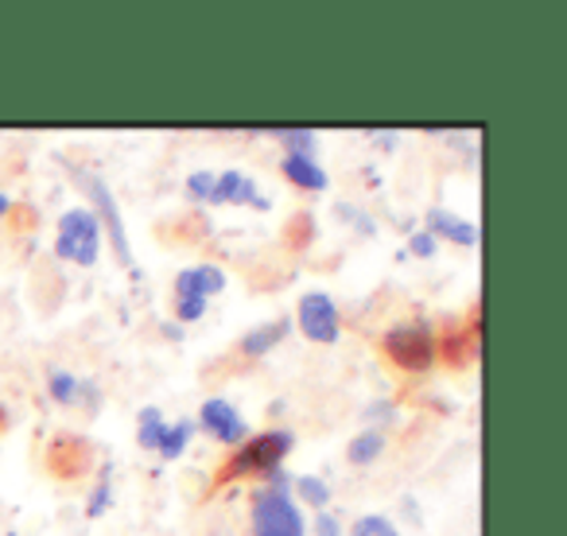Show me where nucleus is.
<instances>
[{
	"mask_svg": "<svg viewBox=\"0 0 567 536\" xmlns=\"http://www.w3.org/2000/svg\"><path fill=\"white\" fill-rule=\"evenodd\" d=\"M210 203H245V206H260V210H268V198L257 195V187H252V183L245 179V175H237V172L214 175Z\"/></svg>",
	"mask_w": 567,
	"mask_h": 536,
	"instance_id": "8",
	"label": "nucleus"
},
{
	"mask_svg": "<svg viewBox=\"0 0 567 536\" xmlns=\"http://www.w3.org/2000/svg\"><path fill=\"white\" fill-rule=\"evenodd\" d=\"M51 396H55L59 404H71L74 396H79V378H71V373H51Z\"/></svg>",
	"mask_w": 567,
	"mask_h": 536,
	"instance_id": "17",
	"label": "nucleus"
},
{
	"mask_svg": "<svg viewBox=\"0 0 567 536\" xmlns=\"http://www.w3.org/2000/svg\"><path fill=\"white\" fill-rule=\"evenodd\" d=\"M9 206H12V198L4 195V190H0V218H4V214H9Z\"/></svg>",
	"mask_w": 567,
	"mask_h": 536,
	"instance_id": "24",
	"label": "nucleus"
},
{
	"mask_svg": "<svg viewBox=\"0 0 567 536\" xmlns=\"http://www.w3.org/2000/svg\"><path fill=\"white\" fill-rule=\"evenodd\" d=\"M97 234H102V221H97L94 210H66L63 221H59V257L74 260V265H94Z\"/></svg>",
	"mask_w": 567,
	"mask_h": 536,
	"instance_id": "2",
	"label": "nucleus"
},
{
	"mask_svg": "<svg viewBox=\"0 0 567 536\" xmlns=\"http://www.w3.org/2000/svg\"><path fill=\"white\" fill-rule=\"evenodd\" d=\"M296 489H300L303 502H311L316 509H327V505H331V486H327L323 478H316V474H303V478H296Z\"/></svg>",
	"mask_w": 567,
	"mask_h": 536,
	"instance_id": "13",
	"label": "nucleus"
},
{
	"mask_svg": "<svg viewBox=\"0 0 567 536\" xmlns=\"http://www.w3.org/2000/svg\"><path fill=\"white\" fill-rule=\"evenodd\" d=\"M292 432H268L260 440H252L249 447L237 451L234 458V474H252V471H276L280 458L292 451Z\"/></svg>",
	"mask_w": 567,
	"mask_h": 536,
	"instance_id": "4",
	"label": "nucleus"
},
{
	"mask_svg": "<svg viewBox=\"0 0 567 536\" xmlns=\"http://www.w3.org/2000/svg\"><path fill=\"white\" fill-rule=\"evenodd\" d=\"M210 190H214V175L210 172H195L187 179V195L190 198H210Z\"/></svg>",
	"mask_w": 567,
	"mask_h": 536,
	"instance_id": "18",
	"label": "nucleus"
},
{
	"mask_svg": "<svg viewBox=\"0 0 567 536\" xmlns=\"http://www.w3.org/2000/svg\"><path fill=\"white\" fill-rule=\"evenodd\" d=\"M206 316V300H179V319L183 323H198Z\"/></svg>",
	"mask_w": 567,
	"mask_h": 536,
	"instance_id": "20",
	"label": "nucleus"
},
{
	"mask_svg": "<svg viewBox=\"0 0 567 536\" xmlns=\"http://www.w3.org/2000/svg\"><path fill=\"white\" fill-rule=\"evenodd\" d=\"M164 432H167L164 416H159L156 409H144V412H141V447L156 451V447H159V440H164Z\"/></svg>",
	"mask_w": 567,
	"mask_h": 536,
	"instance_id": "14",
	"label": "nucleus"
},
{
	"mask_svg": "<svg viewBox=\"0 0 567 536\" xmlns=\"http://www.w3.org/2000/svg\"><path fill=\"white\" fill-rule=\"evenodd\" d=\"M105 497H110V486H102V489H97V494H94V502H90V517H102L105 505H110V502H105Z\"/></svg>",
	"mask_w": 567,
	"mask_h": 536,
	"instance_id": "22",
	"label": "nucleus"
},
{
	"mask_svg": "<svg viewBox=\"0 0 567 536\" xmlns=\"http://www.w3.org/2000/svg\"><path fill=\"white\" fill-rule=\"evenodd\" d=\"M252 536H303V517L288 497V482L276 474L272 486L260 489L252 505Z\"/></svg>",
	"mask_w": 567,
	"mask_h": 536,
	"instance_id": "1",
	"label": "nucleus"
},
{
	"mask_svg": "<svg viewBox=\"0 0 567 536\" xmlns=\"http://www.w3.org/2000/svg\"><path fill=\"white\" fill-rule=\"evenodd\" d=\"M319 536H339V520L323 513V517H319Z\"/></svg>",
	"mask_w": 567,
	"mask_h": 536,
	"instance_id": "23",
	"label": "nucleus"
},
{
	"mask_svg": "<svg viewBox=\"0 0 567 536\" xmlns=\"http://www.w3.org/2000/svg\"><path fill=\"white\" fill-rule=\"evenodd\" d=\"M409 249L416 252V257H432V252H435V237L432 234H416V237H412Z\"/></svg>",
	"mask_w": 567,
	"mask_h": 536,
	"instance_id": "21",
	"label": "nucleus"
},
{
	"mask_svg": "<svg viewBox=\"0 0 567 536\" xmlns=\"http://www.w3.org/2000/svg\"><path fill=\"white\" fill-rule=\"evenodd\" d=\"M288 331H292V323H288V319H280V323H268V327H257V331L245 334L241 350H245V354H249V358L268 354V350H272L276 342L288 339Z\"/></svg>",
	"mask_w": 567,
	"mask_h": 536,
	"instance_id": "11",
	"label": "nucleus"
},
{
	"mask_svg": "<svg viewBox=\"0 0 567 536\" xmlns=\"http://www.w3.org/2000/svg\"><path fill=\"white\" fill-rule=\"evenodd\" d=\"M300 331L311 342H339V308L327 292H308L300 300Z\"/></svg>",
	"mask_w": 567,
	"mask_h": 536,
	"instance_id": "5",
	"label": "nucleus"
},
{
	"mask_svg": "<svg viewBox=\"0 0 567 536\" xmlns=\"http://www.w3.org/2000/svg\"><path fill=\"white\" fill-rule=\"evenodd\" d=\"M203 427L221 443H241L245 440V420L234 412V404L214 396V401L203 404Z\"/></svg>",
	"mask_w": 567,
	"mask_h": 536,
	"instance_id": "6",
	"label": "nucleus"
},
{
	"mask_svg": "<svg viewBox=\"0 0 567 536\" xmlns=\"http://www.w3.org/2000/svg\"><path fill=\"white\" fill-rule=\"evenodd\" d=\"M221 288H226V277H221V268H214V265L183 268L179 280H175L179 300H206V296L221 292Z\"/></svg>",
	"mask_w": 567,
	"mask_h": 536,
	"instance_id": "7",
	"label": "nucleus"
},
{
	"mask_svg": "<svg viewBox=\"0 0 567 536\" xmlns=\"http://www.w3.org/2000/svg\"><path fill=\"white\" fill-rule=\"evenodd\" d=\"M280 167H284V175H288V179H292L296 187H303V190H323L327 183H331V179H327V172L311 156H292V152H288V159H284Z\"/></svg>",
	"mask_w": 567,
	"mask_h": 536,
	"instance_id": "10",
	"label": "nucleus"
},
{
	"mask_svg": "<svg viewBox=\"0 0 567 536\" xmlns=\"http://www.w3.org/2000/svg\"><path fill=\"white\" fill-rule=\"evenodd\" d=\"M385 350H389V358H393L396 365H404V370H416V373H424L427 365H432V358H435V342H432L427 323L393 327V331L385 334Z\"/></svg>",
	"mask_w": 567,
	"mask_h": 536,
	"instance_id": "3",
	"label": "nucleus"
},
{
	"mask_svg": "<svg viewBox=\"0 0 567 536\" xmlns=\"http://www.w3.org/2000/svg\"><path fill=\"white\" fill-rule=\"evenodd\" d=\"M385 451V435L381 432H365V435H358V440H350V463H358V466H370L373 458Z\"/></svg>",
	"mask_w": 567,
	"mask_h": 536,
	"instance_id": "12",
	"label": "nucleus"
},
{
	"mask_svg": "<svg viewBox=\"0 0 567 536\" xmlns=\"http://www.w3.org/2000/svg\"><path fill=\"white\" fill-rule=\"evenodd\" d=\"M350 536H396V528L389 525L385 517H378V513H370V517L354 520V528H350Z\"/></svg>",
	"mask_w": 567,
	"mask_h": 536,
	"instance_id": "16",
	"label": "nucleus"
},
{
	"mask_svg": "<svg viewBox=\"0 0 567 536\" xmlns=\"http://www.w3.org/2000/svg\"><path fill=\"white\" fill-rule=\"evenodd\" d=\"M427 234L447 237V241H458V245H478V226H474V221H463L451 210H440V206L427 210Z\"/></svg>",
	"mask_w": 567,
	"mask_h": 536,
	"instance_id": "9",
	"label": "nucleus"
},
{
	"mask_svg": "<svg viewBox=\"0 0 567 536\" xmlns=\"http://www.w3.org/2000/svg\"><path fill=\"white\" fill-rule=\"evenodd\" d=\"M284 144L292 148V156H311V148H316V136H311V133H288V136H284Z\"/></svg>",
	"mask_w": 567,
	"mask_h": 536,
	"instance_id": "19",
	"label": "nucleus"
},
{
	"mask_svg": "<svg viewBox=\"0 0 567 536\" xmlns=\"http://www.w3.org/2000/svg\"><path fill=\"white\" fill-rule=\"evenodd\" d=\"M187 435H190V424L183 420V424H175V427H167L164 432V440H159V455L164 458H179L183 455V447H187Z\"/></svg>",
	"mask_w": 567,
	"mask_h": 536,
	"instance_id": "15",
	"label": "nucleus"
}]
</instances>
